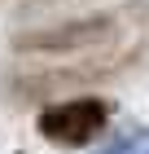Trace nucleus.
<instances>
[{"mask_svg": "<svg viewBox=\"0 0 149 154\" xmlns=\"http://www.w3.org/2000/svg\"><path fill=\"white\" fill-rule=\"evenodd\" d=\"M110 119H114V101L88 97V93H70V97H61V101H44V106H40L35 132H40L48 145L79 150V145H92L105 128H110Z\"/></svg>", "mask_w": 149, "mask_h": 154, "instance_id": "nucleus-2", "label": "nucleus"}, {"mask_svg": "<svg viewBox=\"0 0 149 154\" xmlns=\"http://www.w3.org/2000/svg\"><path fill=\"white\" fill-rule=\"evenodd\" d=\"M114 154H149V141H127V145H118Z\"/></svg>", "mask_w": 149, "mask_h": 154, "instance_id": "nucleus-4", "label": "nucleus"}, {"mask_svg": "<svg viewBox=\"0 0 149 154\" xmlns=\"http://www.w3.org/2000/svg\"><path fill=\"white\" fill-rule=\"evenodd\" d=\"M123 35V22L114 13H83V18H66V22H48L13 35V53L26 57H83L97 48H110Z\"/></svg>", "mask_w": 149, "mask_h": 154, "instance_id": "nucleus-1", "label": "nucleus"}, {"mask_svg": "<svg viewBox=\"0 0 149 154\" xmlns=\"http://www.w3.org/2000/svg\"><path fill=\"white\" fill-rule=\"evenodd\" d=\"M127 66V57H88L79 66H53V71H22L13 75V88L18 97H31V101H44L53 93H83V84H97V79H110Z\"/></svg>", "mask_w": 149, "mask_h": 154, "instance_id": "nucleus-3", "label": "nucleus"}]
</instances>
